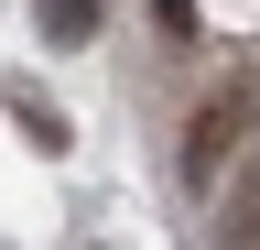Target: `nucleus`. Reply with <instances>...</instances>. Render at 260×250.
Returning a JSON list of instances; mask_svg holds the SVG:
<instances>
[{
  "label": "nucleus",
  "instance_id": "1",
  "mask_svg": "<svg viewBox=\"0 0 260 250\" xmlns=\"http://www.w3.org/2000/svg\"><path fill=\"white\" fill-rule=\"evenodd\" d=\"M249 109H260V87H249V76H217V98L195 109V131H184V174H195V185H217V163L249 142Z\"/></svg>",
  "mask_w": 260,
  "mask_h": 250
},
{
  "label": "nucleus",
  "instance_id": "2",
  "mask_svg": "<svg viewBox=\"0 0 260 250\" xmlns=\"http://www.w3.org/2000/svg\"><path fill=\"white\" fill-rule=\"evenodd\" d=\"M217 250H260V174H228V196H217Z\"/></svg>",
  "mask_w": 260,
  "mask_h": 250
},
{
  "label": "nucleus",
  "instance_id": "3",
  "mask_svg": "<svg viewBox=\"0 0 260 250\" xmlns=\"http://www.w3.org/2000/svg\"><path fill=\"white\" fill-rule=\"evenodd\" d=\"M11 120H22V142H32V152H65V142H76V120H65L44 87H11Z\"/></svg>",
  "mask_w": 260,
  "mask_h": 250
},
{
  "label": "nucleus",
  "instance_id": "4",
  "mask_svg": "<svg viewBox=\"0 0 260 250\" xmlns=\"http://www.w3.org/2000/svg\"><path fill=\"white\" fill-rule=\"evenodd\" d=\"M32 22H44V44H98L109 0H32Z\"/></svg>",
  "mask_w": 260,
  "mask_h": 250
},
{
  "label": "nucleus",
  "instance_id": "5",
  "mask_svg": "<svg viewBox=\"0 0 260 250\" xmlns=\"http://www.w3.org/2000/svg\"><path fill=\"white\" fill-rule=\"evenodd\" d=\"M152 22H162L174 44H195V0H152Z\"/></svg>",
  "mask_w": 260,
  "mask_h": 250
}]
</instances>
